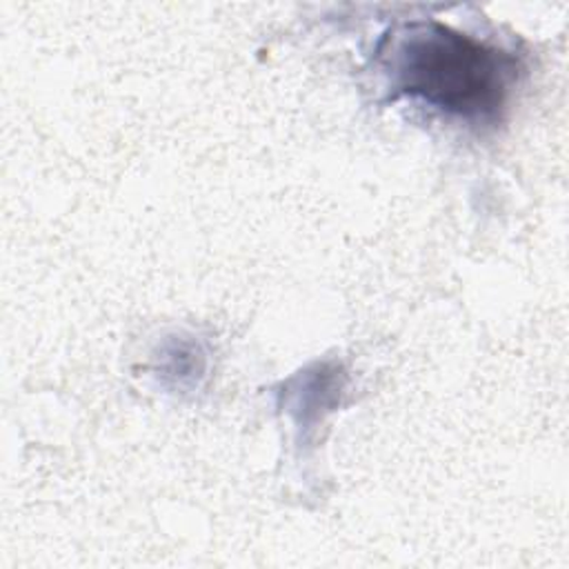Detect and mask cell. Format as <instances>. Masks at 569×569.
Returning a JSON list of instances; mask_svg holds the SVG:
<instances>
[{"mask_svg": "<svg viewBox=\"0 0 569 569\" xmlns=\"http://www.w3.org/2000/svg\"><path fill=\"white\" fill-rule=\"evenodd\" d=\"M396 96H409L449 116L493 120L516 80L513 56L436 20L409 24L391 44Z\"/></svg>", "mask_w": 569, "mask_h": 569, "instance_id": "1", "label": "cell"}]
</instances>
